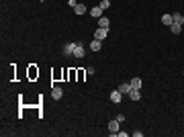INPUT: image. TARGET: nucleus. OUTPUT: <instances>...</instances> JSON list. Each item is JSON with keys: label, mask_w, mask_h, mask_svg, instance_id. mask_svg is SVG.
<instances>
[{"label": "nucleus", "mask_w": 184, "mask_h": 137, "mask_svg": "<svg viewBox=\"0 0 184 137\" xmlns=\"http://www.w3.org/2000/svg\"><path fill=\"white\" fill-rule=\"evenodd\" d=\"M107 35H109V29H102V27H98V29H96V33H94V39L102 41V39H104Z\"/></svg>", "instance_id": "1"}, {"label": "nucleus", "mask_w": 184, "mask_h": 137, "mask_svg": "<svg viewBox=\"0 0 184 137\" xmlns=\"http://www.w3.org/2000/svg\"><path fill=\"white\" fill-rule=\"evenodd\" d=\"M51 96H53V100H59V98L64 96V90H61L59 86H53V88H51Z\"/></svg>", "instance_id": "2"}, {"label": "nucleus", "mask_w": 184, "mask_h": 137, "mask_svg": "<svg viewBox=\"0 0 184 137\" xmlns=\"http://www.w3.org/2000/svg\"><path fill=\"white\" fill-rule=\"evenodd\" d=\"M109 131H110V135H117L119 133V121L117 119H113L109 123Z\"/></svg>", "instance_id": "3"}, {"label": "nucleus", "mask_w": 184, "mask_h": 137, "mask_svg": "<svg viewBox=\"0 0 184 137\" xmlns=\"http://www.w3.org/2000/svg\"><path fill=\"white\" fill-rule=\"evenodd\" d=\"M121 98H123L121 90H113V92H110V100H113V103H121Z\"/></svg>", "instance_id": "4"}, {"label": "nucleus", "mask_w": 184, "mask_h": 137, "mask_svg": "<svg viewBox=\"0 0 184 137\" xmlns=\"http://www.w3.org/2000/svg\"><path fill=\"white\" fill-rule=\"evenodd\" d=\"M100 47H102V41L92 39V43H90V49H92V51H100Z\"/></svg>", "instance_id": "5"}, {"label": "nucleus", "mask_w": 184, "mask_h": 137, "mask_svg": "<svg viewBox=\"0 0 184 137\" xmlns=\"http://www.w3.org/2000/svg\"><path fill=\"white\" fill-rule=\"evenodd\" d=\"M74 57H78V60H80V57H84V47L80 45V43L76 45V49H74Z\"/></svg>", "instance_id": "6"}, {"label": "nucleus", "mask_w": 184, "mask_h": 137, "mask_svg": "<svg viewBox=\"0 0 184 137\" xmlns=\"http://www.w3.org/2000/svg\"><path fill=\"white\" fill-rule=\"evenodd\" d=\"M90 15L94 18H100L102 17V8H100V6H94V8H90Z\"/></svg>", "instance_id": "7"}, {"label": "nucleus", "mask_w": 184, "mask_h": 137, "mask_svg": "<svg viewBox=\"0 0 184 137\" xmlns=\"http://www.w3.org/2000/svg\"><path fill=\"white\" fill-rule=\"evenodd\" d=\"M162 23L166 27H170L172 23H174V18H172V15H162Z\"/></svg>", "instance_id": "8"}, {"label": "nucleus", "mask_w": 184, "mask_h": 137, "mask_svg": "<svg viewBox=\"0 0 184 137\" xmlns=\"http://www.w3.org/2000/svg\"><path fill=\"white\" fill-rule=\"evenodd\" d=\"M129 84H131V88H133V90H139V88H141V80H139V78H133Z\"/></svg>", "instance_id": "9"}, {"label": "nucleus", "mask_w": 184, "mask_h": 137, "mask_svg": "<svg viewBox=\"0 0 184 137\" xmlns=\"http://www.w3.org/2000/svg\"><path fill=\"white\" fill-rule=\"evenodd\" d=\"M74 12H76V15H78V17H80V15H84V12H86V6L78 2V4H76V8H74Z\"/></svg>", "instance_id": "10"}, {"label": "nucleus", "mask_w": 184, "mask_h": 137, "mask_svg": "<svg viewBox=\"0 0 184 137\" xmlns=\"http://www.w3.org/2000/svg\"><path fill=\"white\" fill-rule=\"evenodd\" d=\"M109 25H110V23H109V18H107V17H100V18H98V27H102V29H109Z\"/></svg>", "instance_id": "11"}, {"label": "nucleus", "mask_w": 184, "mask_h": 137, "mask_svg": "<svg viewBox=\"0 0 184 137\" xmlns=\"http://www.w3.org/2000/svg\"><path fill=\"white\" fill-rule=\"evenodd\" d=\"M170 31H172L174 35H178L180 31H182V25H178V23H172V25H170Z\"/></svg>", "instance_id": "12"}, {"label": "nucleus", "mask_w": 184, "mask_h": 137, "mask_svg": "<svg viewBox=\"0 0 184 137\" xmlns=\"http://www.w3.org/2000/svg\"><path fill=\"white\" fill-rule=\"evenodd\" d=\"M119 90H121V94H129V92H131V84H121Z\"/></svg>", "instance_id": "13"}, {"label": "nucleus", "mask_w": 184, "mask_h": 137, "mask_svg": "<svg viewBox=\"0 0 184 137\" xmlns=\"http://www.w3.org/2000/svg\"><path fill=\"white\" fill-rule=\"evenodd\" d=\"M129 98H131V100H139V98H141L139 90H133V88H131V92H129Z\"/></svg>", "instance_id": "14"}, {"label": "nucleus", "mask_w": 184, "mask_h": 137, "mask_svg": "<svg viewBox=\"0 0 184 137\" xmlns=\"http://www.w3.org/2000/svg\"><path fill=\"white\" fill-rule=\"evenodd\" d=\"M76 45H78V43H67V45H66V51H64V53H66V55H70V53H74Z\"/></svg>", "instance_id": "15"}, {"label": "nucleus", "mask_w": 184, "mask_h": 137, "mask_svg": "<svg viewBox=\"0 0 184 137\" xmlns=\"http://www.w3.org/2000/svg\"><path fill=\"white\" fill-rule=\"evenodd\" d=\"M172 18H174V23H178V25H184V17L180 15V12H176V15H172Z\"/></svg>", "instance_id": "16"}, {"label": "nucleus", "mask_w": 184, "mask_h": 137, "mask_svg": "<svg viewBox=\"0 0 184 137\" xmlns=\"http://www.w3.org/2000/svg\"><path fill=\"white\" fill-rule=\"evenodd\" d=\"M98 6H100L102 10H107V8H109V6H110V2H109V0H102V2H100V4H98Z\"/></svg>", "instance_id": "17"}]
</instances>
